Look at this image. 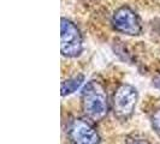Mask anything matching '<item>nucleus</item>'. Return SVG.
<instances>
[{"label":"nucleus","mask_w":160,"mask_h":144,"mask_svg":"<svg viewBox=\"0 0 160 144\" xmlns=\"http://www.w3.org/2000/svg\"><path fill=\"white\" fill-rule=\"evenodd\" d=\"M82 111L93 122L104 120L108 113V97L106 89L99 80H89L81 95Z\"/></svg>","instance_id":"nucleus-1"},{"label":"nucleus","mask_w":160,"mask_h":144,"mask_svg":"<svg viewBox=\"0 0 160 144\" xmlns=\"http://www.w3.org/2000/svg\"><path fill=\"white\" fill-rule=\"evenodd\" d=\"M138 101V93L130 84H120L112 97V111L114 117L120 121L129 120L135 113Z\"/></svg>","instance_id":"nucleus-2"},{"label":"nucleus","mask_w":160,"mask_h":144,"mask_svg":"<svg viewBox=\"0 0 160 144\" xmlns=\"http://www.w3.org/2000/svg\"><path fill=\"white\" fill-rule=\"evenodd\" d=\"M60 52L66 58H77L83 52V36L78 26L63 17L60 19Z\"/></svg>","instance_id":"nucleus-3"},{"label":"nucleus","mask_w":160,"mask_h":144,"mask_svg":"<svg viewBox=\"0 0 160 144\" xmlns=\"http://www.w3.org/2000/svg\"><path fill=\"white\" fill-rule=\"evenodd\" d=\"M111 25L117 32L127 36H140L142 34L140 16L128 5H122L113 12Z\"/></svg>","instance_id":"nucleus-4"},{"label":"nucleus","mask_w":160,"mask_h":144,"mask_svg":"<svg viewBox=\"0 0 160 144\" xmlns=\"http://www.w3.org/2000/svg\"><path fill=\"white\" fill-rule=\"evenodd\" d=\"M68 137L71 144H99L100 136L95 127L83 118H76L70 122Z\"/></svg>","instance_id":"nucleus-5"},{"label":"nucleus","mask_w":160,"mask_h":144,"mask_svg":"<svg viewBox=\"0 0 160 144\" xmlns=\"http://www.w3.org/2000/svg\"><path fill=\"white\" fill-rule=\"evenodd\" d=\"M83 82H84V76L82 73L75 74V76H72L70 78L65 79L64 82H62V87H60V94H62V96L71 95L72 93L77 91V89L83 84Z\"/></svg>","instance_id":"nucleus-6"},{"label":"nucleus","mask_w":160,"mask_h":144,"mask_svg":"<svg viewBox=\"0 0 160 144\" xmlns=\"http://www.w3.org/2000/svg\"><path fill=\"white\" fill-rule=\"evenodd\" d=\"M124 144H151L146 138L143 137L136 136V135H131L125 138Z\"/></svg>","instance_id":"nucleus-7"},{"label":"nucleus","mask_w":160,"mask_h":144,"mask_svg":"<svg viewBox=\"0 0 160 144\" xmlns=\"http://www.w3.org/2000/svg\"><path fill=\"white\" fill-rule=\"evenodd\" d=\"M152 124H153V128L160 135V112L155 113V114L153 115Z\"/></svg>","instance_id":"nucleus-8"}]
</instances>
